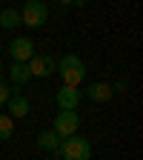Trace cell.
<instances>
[{"instance_id": "ba28073f", "label": "cell", "mask_w": 143, "mask_h": 160, "mask_svg": "<svg viewBox=\"0 0 143 160\" xmlns=\"http://www.w3.org/2000/svg\"><path fill=\"white\" fill-rule=\"evenodd\" d=\"M83 94L92 100V103H109V100L115 97L112 94V83H89Z\"/></svg>"}, {"instance_id": "3957f363", "label": "cell", "mask_w": 143, "mask_h": 160, "mask_svg": "<svg viewBox=\"0 0 143 160\" xmlns=\"http://www.w3.org/2000/svg\"><path fill=\"white\" fill-rule=\"evenodd\" d=\"M17 12H20V26H29V29H40L49 17V6L43 0H29Z\"/></svg>"}, {"instance_id": "9c48e42d", "label": "cell", "mask_w": 143, "mask_h": 160, "mask_svg": "<svg viewBox=\"0 0 143 160\" xmlns=\"http://www.w3.org/2000/svg\"><path fill=\"white\" fill-rule=\"evenodd\" d=\"M6 106H9V117H12V120H17V117H26V114L32 112L29 97H23V94H12Z\"/></svg>"}, {"instance_id": "7a4b0ae2", "label": "cell", "mask_w": 143, "mask_h": 160, "mask_svg": "<svg viewBox=\"0 0 143 160\" xmlns=\"http://www.w3.org/2000/svg\"><path fill=\"white\" fill-rule=\"evenodd\" d=\"M57 154L63 157V160H92V143L86 137H63L60 140V146H57Z\"/></svg>"}, {"instance_id": "30bf717a", "label": "cell", "mask_w": 143, "mask_h": 160, "mask_svg": "<svg viewBox=\"0 0 143 160\" xmlns=\"http://www.w3.org/2000/svg\"><path fill=\"white\" fill-rule=\"evenodd\" d=\"M37 146L43 149V152H52V154H57V146H60V137L52 132V129H46V132H40L37 134Z\"/></svg>"}, {"instance_id": "6da1fadb", "label": "cell", "mask_w": 143, "mask_h": 160, "mask_svg": "<svg viewBox=\"0 0 143 160\" xmlns=\"http://www.w3.org/2000/svg\"><path fill=\"white\" fill-rule=\"evenodd\" d=\"M54 72H57L60 80H63V86H72V89H80V83L86 80V63L77 54H63L57 60Z\"/></svg>"}, {"instance_id": "9a60e30c", "label": "cell", "mask_w": 143, "mask_h": 160, "mask_svg": "<svg viewBox=\"0 0 143 160\" xmlns=\"http://www.w3.org/2000/svg\"><path fill=\"white\" fill-rule=\"evenodd\" d=\"M126 89H129V80L123 77V80H117V83L112 86V94H126Z\"/></svg>"}, {"instance_id": "5bb4252c", "label": "cell", "mask_w": 143, "mask_h": 160, "mask_svg": "<svg viewBox=\"0 0 143 160\" xmlns=\"http://www.w3.org/2000/svg\"><path fill=\"white\" fill-rule=\"evenodd\" d=\"M9 97H12L9 83H6V80H0V106H6V103H9Z\"/></svg>"}, {"instance_id": "7c38bea8", "label": "cell", "mask_w": 143, "mask_h": 160, "mask_svg": "<svg viewBox=\"0 0 143 160\" xmlns=\"http://www.w3.org/2000/svg\"><path fill=\"white\" fill-rule=\"evenodd\" d=\"M9 74H12V83H14V86H26L29 80H32V74H29L26 63H12Z\"/></svg>"}, {"instance_id": "52a82bcc", "label": "cell", "mask_w": 143, "mask_h": 160, "mask_svg": "<svg viewBox=\"0 0 143 160\" xmlns=\"http://www.w3.org/2000/svg\"><path fill=\"white\" fill-rule=\"evenodd\" d=\"M80 89H72V86H60L57 89V94H54V100H57V109L60 112H77V106H80Z\"/></svg>"}, {"instance_id": "8992f818", "label": "cell", "mask_w": 143, "mask_h": 160, "mask_svg": "<svg viewBox=\"0 0 143 160\" xmlns=\"http://www.w3.org/2000/svg\"><path fill=\"white\" fill-rule=\"evenodd\" d=\"M9 54H12V63H29V60L34 57L32 37H14L9 43Z\"/></svg>"}, {"instance_id": "5b68a950", "label": "cell", "mask_w": 143, "mask_h": 160, "mask_svg": "<svg viewBox=\"0 0 143 160\" xmlns=\"http://www.w3.org/2000/svg\"><path fill=\"white\" fill-rule=\"evenodd\" d=\"M26 69H29L32 77H52L54 69H57V60H54L52 54H37V52H34V57L26 63Z\"/></svg>"}, {"instance_id": "2e32d148", "label": "cell", "mask_w": 143, "mask_h": 160, "mask_svg": "<svg viewBox=\"0 0 143 160\" xmlns=\"http://www.w3.org/2000/svg\"><path fill=\"white\" fill-rule=\"evenodd\" d=\"M0 74H3V57H0Z\"/></svg>"}, {"instance_id": "4fadbf2b", "label": "cell", "mask_w": 143, "mask_h": 160, "mask_svg": "<svg viewBox=\"0 0 143 160\" xmlns=\"http://www.w3.org/2000/svg\"><path fill=\"white\" fill-rule=\"evenodd\" d=\"M14 134V120L9 114H0V140H12Z\"/></svg>"}, {"instance_id": "277c9868", "label": "cell", "mask_w": 143, "mask_h": 160, "mask_svg": "<svg viewBox=\"0 0 143 160\" xmlns=\"http://www.w3.org/2000/svg\"><path fill=\"white\" fill-rule=\"evenodd\" d=\"M52 132H54L60 140L77 134V132H80V114H77V112H60V114H54V126H52Z\"/></svg>"}, {"instance_id": "8fae6325", "label": "cell", "mask_w": 143, "mask_h": 160, "mask_svg": "<svg viewBox=\"0 0 143 160\" xmlns=\"http://www.w3.org/2000/svg\"><path fill=\"white\" fill-rule=\"evenodd\" d=\"M20 26V12L14 6L0 9V29H17Z\"/></svg>"}]
</instances>
